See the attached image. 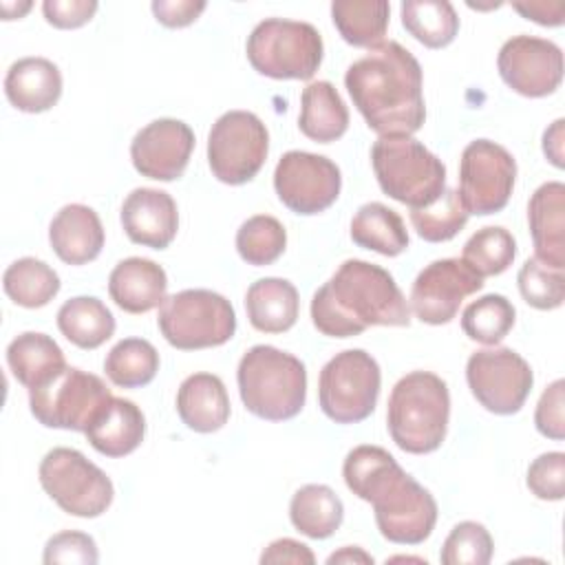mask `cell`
<instances>
[{
  "label": "cell",
  "instance_id": "cell-11",
  "mask_svg": "<svg viewBox=\"0 0 565 565\" xmlns=\"http://www.w3.org/2000/svg\"><path fill=\"white\" fill-rule=\"evenodd\" d=\"M269 152V132L249 110H227L210 128L207 163L227 185L252 181Z\"/></svg>",
  "mask_w": 565,
  "mask_h": 565
},
{
  "label": "cell",
  "instance_id": "cell-16",
  "mask_svg": "<svg viewBox=\"0 0 565 565\" xmlns=\"http://www.w3.org/2000/svg\"><path fill=\"white\" fill-rule=\"evenodd\" d=\"M481 287L483 278L461 258H439L417 274L411 287V309L426 324H446Z\"/></svg>",
  "mask_w": 565,
  "mask_h": 565
},
{
  "label": "cell",
  "instance_id": "cell-27",
  "mask_svg": "<svg viewBox=\"0 0 565 565\" xmlns=\"http://www.w3.org/2000/svg\"><path fill=\"white\" fill-rule=\"evenodd\" d=\"M7 364L13 377L26 388L42 386L66 369L60 344L51 335L38 331H24L9 342Z\"/></svg>",
  "mask_w": 565,
  "mask_h": 565
},
{
  "label": "cell",
  "instance_id": "cell-42",
  "mask_svg": "<svg viewBox=\"0 0 565 565\" xmlns=\"http://www.w3.org/2000/svg\"><path fill=\"white\" fill-rule=\"evenodd\" d=\"M525 483L536 499L561 501L565 494V452L552 450L539 455L527 468Z\"/></svg>",
  "mask_w": 565,
  "mask_h": 565
},
{
  "label": "cell",
  "instance_id": "cell-32",
  "mask_svg": "<svg viewBox=\"0 0 565 565\" xmlns=\"http://www.w3.org/2000/svg\"><path fill=\"white\" fill-rule=\"evenodd\" d=\"M391 4L386 0H335L331 18L342 40L351 46L375 49L384 42Z\"/></svg>",
  "mask_w": 565,
  "mask_h": 565
},
{
  "label": "cell",
  "instance_id": "cell-37",
  "mask_svg": "<svg viewBox=\"0 0 565 565\" xmlns=\"http://www.w3.org/2000/svg\"><path fill=\"white\" fill-rule=\"evenodd\" d=\"M514 307L501 294H486L472 300L461 313L463 333L481 344H499L514 327Z\"/></svg>",
  "mask_w": 565,
  "mask_h": 565
},
{
  "label": "cell",
  "instance_id": "cell-34",
  "mask_svg": "<svg viewBox=\"0 0 565 565\" xmlns=\"http://www.w3.org/2000/svg\"><path fill=\"white\" fill-rule=\"evenodd\" d=\"M4 294L20 307L38 309L49 305L60 291V276L44 260L24 256L13 260L2 276Z\"/></svg>",
  "mask_w": 565,
  "mask_h": 565
},
{
  "label": "cell",
  "instance_id": "cell-26",
  "mask_svg": "<svg viewBox=\"0 0 565 565\" xmlns=\"http://www.w3.org/2000/svg\"><path fill=\"white\" fill-rule=\"evenodd\" d=\"M249 324L263 333L289 331L300 311L298 289L285 278H260L245 294Z\"/></svg>",
  "mask_w": 565,
  "mask_h": 565
},
{
  "label": "cell",
  "instance_id": "cell-8",
  "mask_svg": "<svg viewBox=\"0 0 565 565\" xmlns=\"http://www.w3.org/2000/svg\"><path fill=\"white\" fill-rule=\"evenodd\" d=\"M168 344L181 351L225 344L236 331L232 302L212 289H183L163 300L157 318Z\"/></svg>",
  "mask_w": 565,
  "mask_h": 565
},
{
  "label": "cell",
  "instance_id": "cell-22",
  "mask_svg": "<svg viewBox=\"0 0 565 565\" xmlns=\"http://www.w3.org/2000/svg\"><path fill=\"white\" fill-rule=\"evenodd\" d=\"M49 243L66 265H86L104 247V227L97 212L82 203L64 205L49 225Z\"/></svg>",
  "mask_w": 565,
  "mask_h": 565
},
{
  "label": "cell",
  "instance_id": "cell-24",
  "mask_svg": "<svg viewBox=\"0 0 565 565\" xmlns=\"http://www.w3.org/2000/svg\"><path fill=\"white\" fill-rule=\"evenodd\" d=\"M4 95L22 113H44L62 95V73L46 57H20L4 75Z\"/></svg>",
  "mask_w": 565,
  "mask_h": 565
},
{
  "label": "cell",
  "instance_id": "cell-31",
  "mask_svg": "<svg viewBox=\"0 0 565 565\" xmlns=\"http://www.w3.org/2000/svg\"><path fill=\"white\" fill-rule=\"evenodd\" d=\"M351 238L358 247L382 256H397L408 247V232L402 216L380 201L364 203L351 218Z\"/></svg>",
  "mask_w": 565,
  "mask_h": 565
},
{
  "label": "cell",
  "instance_id": "cell-13",
  "mask_svg": "<svg viewBox=\"0 0 565 565\" xmlns=\"http://www.w3.org/2000/svg\"><path fill=\"white\" fill-rule=\"evenodd\" d=\"M516 161L490 139L470 141L459 161V199L468 214L501 212L514 190Z\"/></svg>",
  "mask_w": 565,
  "mask_h": 565
},
{
  "label": "cell",
  "instance_id": "cell-39",
  "mask_svg": "<svg viewBox=\"0 0 565 565\" xmlns=\"http://www.w3.org/2000/svg\"><path fill=\"white\" fill-rule=\"evenodd\" d=\"M287 245V232L282 223L269 214L249 216L236 232L238 256L254 267L271 265L280 258Z\"/></svg>",
  "mask_w": 565,
  "mask_h": 565
},
{
  "label": "cell",
  "instance_id": "cell-5",
  "mask_svg": "<svg viewBox=\"0 0 565 565\" xmlns=\"http://www.w3.org/2000/svg\"><path fill=\"white\" fill-rule=\"evenodd\" d=\"M236 382L245 408L267 422L296 417L307 399L305 364L269 344H256L241 358Z\"/></svg>",
  "mask_w": 565,
  "mask_h": 565
},
{
  "label": "cell",
  "instance_id": "cell-38",
  "mask_svg": "<svg viewBox=\"0 0 565 565\" xmlns=\"http://www.w3.org/2000/svg\"><path fill=\"white\" fill-rule=\"evenodd\" d=\"M468 212L459 199V192L444 188V192L424 207L411 210V223L419 238L428 243H444L455 238L468 223Z\"/></svg>",
  "mask_w": 565,
  "mask_h": 565
},
{
  "label": "cell",
  "instance_id": "cell-7",
  "mask_svg": "<svg viewBox=\"0 0 565 565\" xmlns=\"http://www.w3.org/2000/svg\"><path fill=\"white\" fill-rule=\"evenodd\" d=\"M254 71L271 79H311L324 53L318 29L309 22L267 18L258 22L245 44Z\"/></svg>",
  "mask_w": 565,
  "mask_h": 565
},
{
  "label": "cell",
  "instance_id": "cell-43",
  "mask_svg": "<svg viewBox=\"0 0 565 565\" xmlns=\"http://www.w3.org/2000/svg\"><path fill=\"white\" fill-rule=\"evenodd\" d=\"M42 561L46 565L53 563H79V565H95L99 561L97 545L93 536L77 532V530H64L53 534L46 545Z\"/></svg>",
  "mask_w": 565,
  "mask_h": 565
},
{
  "label": "cell",
  "instance_id": "cell-9",
  "mask_svg": "<svg viewBox=\"0 0 565 565\" xmlns=\"http://www.w3.org/2000/svg\"><path fill=\"white\" fill-rule=\"evenodd\" d=\"M380 384V364L371 353L364 349L340 351L320 371V408L335 424H358L375 411Z\"/></svg>",
  "mask_w": 565,
  "mask_h": 565
},
{
  "label": "cell",
  "instance_id": "cell-23",
  "mask_svg": "<svg viewBox=\"0 0 565 565\" xmlns=\"http://www.w3.org/2000/svg\"><path fill=\"white\" fill-rule=\"evenodd\" d=\"M90 446L106 457H126L139 448L146 435L141 408L124 397H110L84 430Z\"/></svg>",
  "mask_w": 565,
  "mask_h": 565
},
{
  "label": "cell",
  "instance_id": "cell-35",
  "mask_svg": "<svg viewBox=\"0 0 565 565\" xmlns=\"http://www.w3.org/2000/svg\"><path fill=\"white\" fill-rule=\"evenodd\" d=\"M104 371L115 386L139 388L154 380L159 371V353L143 338H124L108 351Z\"/></svg>",
  "mask_w": 565,
  "mask_h": 565
},
{
  "label": "cell",
  "instance_id": "cell-3",
  "mask_svg": "<svg viewBox=\"0 0 565 565\" xmlns=\"http://www.w3.org/2000/svg\"><path fill=\"white\" fill-rule=\"evenodd\" d=\"M311 322L329 338L360 335L369 327H408L411 307L380 265L349 258L311 298Z\"/></svg>",
  "mask_w": 565,
  "mask_h": 565
},
{
  "label": "cell",
  "instance_id": "cell-15",
  "mask_svg": "<svg viewBox=\"0 0 565 565\" xmlns=\"http://www.w3.org/2000/svg\"><path fill=\"white\" fill-rule=\"evenodd\" d=\"M340 168L324 154L285 152L274 170V188L285 207L311 216L324 212L340 194Z\"/></svg>",
  "mask_w": 565,
  "mask_h": 565
},
{
  "label": "cell",
  "instance_id": "cell-4",
  "mask_svg": "<svg viewBox=\"0 0 565 565\" xmlns=\"http://www.w3.org/2000/svg\"><path fill=\"white\" fill-rule=\"evenodd\" d=\"M450 419L446 382L430 371H413L397 380L388 395L386 424L397 448L426 455L441 446Z\"/></svg>",
  "mask_w": 565,
  "mask_h": 565
},
{
  "label": "cell",
  "instance_id": "cell-12",
  "mask_svg": "<svg viewBox=\"0 0 565 565\" xmlns=\"http://www.w3.org/2000/svg\"><path fill=\"white\" fill-rule=\"evenodd\" d=\"M110 397V388L102 377L77 366H66L42 386L29 388L31 413L42 426L79 433L86 430Z\"/></svg>",
  "mask_w": 565,
  "mask_h": 565
},
{
  "label": "cell",
  "instance_id": "cell-48",
  "mask_svg": "<svg viewBox=\"0 0 565 565\" xmlns=\"http://www.w3.org/2000/svg\"><path fill=\"white\" fill-rule=\"evenodd\" d=\"M512 9L519 11L523 18L543 24V26H561L563 15H565V4L561 0L554 2H512Z\"/></svg>",
  "mask_w": 565,
  "mask_h": 565
},
{
  "label": "cell",
  "instance_id": "cell-30",
  "mask_svg": "<svg viewBox=\"0 0 565 565\" xmlns=\"http://www.w3.org/2000/svg\"><path fill=\"white\" fill-rule=\"evenodd\" d=\"M57 329L79 349H97L115 333V316L95 296H75L57 311Z\"/></svg>",
  "mask_w": 565,
  "mask_h": 565
},
{
  "label": "cell",
  "instance_id": "cell-20",
  "mask_svg": "<svg viewBox=\"0 0 565 565\" xmlns=\"http://www.w3.org/2000/svg\"><path fill=\"white\" fill-rule=\"evenodd\" d=\"M168 291V276L150 258L130 256L119 260L108 276V294L128 313H146L161 307Z\"/></svg>",
  "mask_w": 565,
  "mask_h": 565
},
{
  "label": "cell",
  "instance_id": "cell-47",
  "mask_svg": "<svg viewBox=\"0 0 565 565\" xmlns=\"http://www.w3.org/2000/svg\"><path fill=\"white\" fill-rule=\"evenodd\" d=\"M260 563H294V565H313L316 556L313 552L294 539H276L271 541L263 554H260Z\"/></svg>",
  "mask_w": 565,
  "mask_h": 565
},
{
  "label": "cell",
  "instance_id": "cell-1",
  "mask_svg": "<svg viewBox=\"0 0 565 565\" xmlns=\"http://www.w3.org/2000/svg\"><path fill=\"white\" fill-rule=\"evenodd\" d=\"M347 488L369 501L380 534L397 545L424 543L437 523V501L380 446H355L342 463Z\"/></svg>",
  "mask_w": 565,
  "mask_h": 565
},
{
  "label": "cell",
  "instance_id": "cell-41",
  "mask_svg": "<svg viewBox=\"0 0 565 565\" xmlns=\"http://www.w3.org/2000/svg\"><path fill=\"white\" fill-rule=\"evenodd\" d=\"M494 543L486 525L477 521L457 523L446 536L439 561L444 565H486L490 563Z\"/></svg>",
  "mask_w": 565,
  "mask_h": 565
},
{
  "label": "cell",
  "instance_id": "cell-46",
  "mask_svg": "<svg viewBox=\"0 0 565 565\" xmlns=\"http://www.w3.org/2000/svg\"><path fill=\"white\" fill-rule=\"evenodd\" d=\"M205 9V2H194V0H154L152 2V13L154 18L170 29L188 26L192 24Z\"/></svg>",
  "mask_w": 565,
  "mask_h": 565
},
{
  "label": "cell",
  "instance_id": "cell-14",
  "mask_svg": "<svg viewBox=\"0 0 565 565\" xmlns=\"http://www.w3.org/2000/svg\"><path fill=\"white\" fill-rule=\"evenodd\" d=\"M466 380L475 399L494 415L519 413L534 384L530 364L508 347L475 351L466 364Z\"/></svg>",
  "mask_w": 565,
  "mask_h": 565
},
{
  "label": "cell",
  "instance_id": "cell-10",
  "mask_svg": "<svg viewBox=\"0 0 565 565\" xmlns=\"http://www.w3.org/2000/svg\"><path fill=\"white\" fill-rule=\"evenodd\" d=\"M40 486L68 514L95 519L115 497L108 475L75 448H53L40 461Z\"/></svg>",
  "mask_w": 565,
  "mask_h": 565
},
{
  "label": "cell",
  "instance_id": "cell-25",
  "mask_svg": "<svg viewBox=\"0 0 565 565\" xmlns=\"http://www.w3.org/2000/svg\"><path fill=\"white\" fill-rule=\"evenodd\" d=\"M177 413L194 433H214L230 419L225 384L212 373L188 375L177 391Z\"/></svg>",
  "mask_w": 565,
  "mask_h": 565
},
{
  "label": "cell",
  "instance_id": "cell-51",
  "mask_svg": "<svg viewBox=\"0 0 565 565\" xmlns=\"http://www.w3.org/2000/svg\"><path fill=\"white\" fill-rule=\"evenodd\" d=\"M11 9L15 11V18H20L22 13H26L31 9V2H24V4H9V2H2V13H4V20H13V13Z\"/></svg>",
  "mask_w": 565,
  "mask_h": 565
},
{
  "label": "cell",
  "instance_id": "cell-36",
  "mask_svg": "<svg viewBox=\"0 0 565 565\" xmlns=\"http://www.w3.org/2000/svg\"><path fill=\"white\" fill-rule=\"evenodd\" d=\"M516 256L514 236L501 225L477 230L463 245L461 260L481 278L503 274Z\"/></svg>",
  "mask_w": 565,
  "mask_h": 565
},
{
  "label": "cell",
  "instance_id": "cell-21",
  "mask_svg": "<svg viewBox=\"0 0 565 565\" xmlns=\"http://www.w3.org/2000/svg\"><path fill=\"white\" fill-rule=\"evenodd\" d=\"M527 223L536 258L550 267L565 265V185L547 181L539 185L527 203Z\"/></svg>",
  "mask_w": 565,
  "mask_h": 565
},
{
  "label": "cell",
  "instance_id": "cell-28",
  "mask_svg": "<svg viewBox=\"0 0 565 565\" xmlns=\"http://www.w3.org/2000/svg\"><path fill=\"white\" fill-rule=\"evenodd\" d=\"M300 132L318 143L340 139L349 128V110L335 86L318 79L305 86L300 95Z\"/></svg>",
  "mask_w": 565,
  "mask_h": 565
},
{
  "label": "cell",
  "instance_id": "cell-6",
  "mask_svg": "<svg viewBox=\"0 0 565 565\" xmlns=\"http://www.w3.org/2000/svg\"><path fill=\"white\" fill-rule=\"evenodd\" d=\"M371 166L382 192L411 210L430 205L446 188V166L411 135L380 137Z\"/></svg>",
  "mask_w": 565,
  "mask_h": 565
},
{
  "label": "cell",
  "instance_id": "cell-44",
  "mask_svg": "<svg viewBox=\"0 0 565 565\" xmlns=\"http://www.w3.org/2000/svg\"><path fill=\"white\" fill-rule=\"evenodd\" d=\"M563 391H565V382L563 380H554L541 395L539 404H536V413H534V424L536 430L543 437H550L554 441H561L565 437V419H563Z\"/></svg>",
  "mask_w": 565,
  "mask_h": 565
},
{
  "label": "cell",
  "instance_id": "cell-45",
  "mask_svg": "<svg viewBox=\"0 0 565 565\" xmlns=\"http://www.w3.org/2000/svg\"><path fill=\"white\" fill-rule=\"evenodd\" d=\"M97 11L95 0H46L42 2V13L49 24L57 29H77L86 24Z\"/></svg>",
  "mask_w": 565,
  "mask_h": 565
},
{
  "label": "cell",
  "instance_id": "cell-50",
  "mask_svg": "<svg viewBox=\"0 0 565 565\" xmlns=\"http://www.w3.org/2000/svg\"><path fill=\"white\" fill-rule=\"evenodd\" d=\"M327 563L329 565H333V563H373V556L371 554H366L364 550H360V547H342L340 552H333L329 558H327Z\"/></svg>",
  "mask_w": 565,
  "mask_h": 565
},
{
  "label": "cell",
  "instance_id": "cell-29",
  "mask_svg": "<svg viewBox=\"0 0 565 565\" xmlns=\"http://www.w3.org/2000/svg\"><path fill=\"white\" fill-rule=\"evenodd\" d=\"M289 519L300 534L309 539H327L342 525L344 505L329 486L307 483L294 492Z\"/></svg>",
  "mask_w": 565,
  "mask_h": 565
},
{
  "label": "cell",
  "instance_id": "cell-19",
  "mask_svg": "<svg viewBox=\"0 0 565 565\" xmlns=\"http://www.w3.org/2000/svg\"><path fill=\"white\" fill-rule=\"evenodd\" d=\"M121 227L132 243L166 249L179 230L177 203L163 190L135 188L124 199Z\"/></svg>",
  "mask_w": 565,
  "mask_h": 565
},
{
  "label": "cell",
  "instance_id": "cell-40",
  "mask_svg": "<svg viewBox=\"0 0 565 565\" xmlns=\"http://www.w3.org/2000/svg\"><path fill=\"white\" fill-rule=\"evenodd\" d=\"M519 291L523 300L541 311H550L563 305L565 300V278L563 269L550 267L536 256L527 258L516 276Z\"/></svg>",
  "mask_w": 565,
  "mask_h": 565
},
{
  "label": "cell",
  "instance_id": "cell-2",
  "mask_svg": "<svg viewBox=\"0 0 565 565\" xmlns=\"http://www.w3.org/2000/svg\"><path fill=\"white\" fill-rule=\"evenodd\" d=\"M344 86L366 126L380 137L413 135L424 126L422 66L399 42L388 40L355 60Z\"/></svg>",
  "mask_w": 565,
  "mask_h": 565
},
{
  "label": "cell",
  "instance_id": "cell-49",
  "mask_svg": "<svg viewBox=\"0 0 565 565\" xmlns=\"http://www.w3.org/2000/svg\"><path fill=\"white\" fill-rule=\"evenodd\" d=\"M563 126H565V119H556L545 132H543V152L545 157L556 166V168H563L565 161H563Z\"/></svg>",
  "mask_w": 565,
  "mask_h": 565
},
{
  "label": "cell",
  "instance_id": "cell-17",
  "mask_svg": "<svg viewBox=\"0 0 565 565\" xmlns=\"http://www.w3.org/2000/svg\"><path fill=\"white\" fill-rule=\"evenodd\" d=\"M497 68L514 93L523 97H545L561 86L563 51L545 38L514 35L503 42Z\"/></svg>",
  "mask_w": 565,
  "mask_h": 565
},
{
  "label": "cell",
  "instance_id": "cell-33",
  "mask_svg": "<svg viewBox=\"0 0 565 565\" xmlns=\"http://www.w3.org/2000/svg\"><path fill=\"white\" fill-rule=\"evenodd\" d=\"M404 29L424 46H448L457 31L459 18L448 0H406L399 7Z\"/></svg>",
  "mask_w": 565,
  "mask_h": 565
},
{
  "label": "cell",
  "instance_id": "cell-18",
  "mask_svg": "<svg viewBox=\"0 0 565 565\" xmlns=\"http://www.w3.org/2000/svg\"><path fill=\"white\" fill-rule=\"evenodd\" d=\"M194 148L192 128L172 117H161L143 126L130 143V159L141 177L154 181L179 179Z\"/></svg>",
  "mask_w": 565,
  "mask_h": 565
}]
</instances>
